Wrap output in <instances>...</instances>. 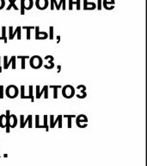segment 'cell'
<instances>
[{
	"label": "cell",
	"instance_id": "cell-21",
	"mask_svg": "<svg viewBox=\"0 0 147 166\" xmlns=\"http://www.w3.org/2000/svg\"><path fill=\"white\" fill-rule=\"evenodd\" d=\"M6 123H7V118L5 114H1L0 115V127L1 128H5L6 127Z\"/></svg>",
	"mask_w": 147,
	"mask_h": 166
},
{
	"label": "cell",
	"instance_id": "cell-5",
	"mask_svg": "<svg viewBox=\"0 0 147 166\" xmlns=\"http://www.w3.org/2000/svg\"><path fill=\"white\" fill-rule=\"evenodd\" d=\"M76 125L79 128H85L88 125V118L85 114H79L76 116Z\"/></svg>",
	"mask_w": 147,
	"mask_h": 166
},
{
	"label": "cell",
	"instance_id": "cell-7",
	"mask_svg": "<svg viewBox=\"0 0 147 166\" xmlns=\"http://www.w3.org/2000/svg\"><path fill=\"white\" fill-rule=\"evenodd\" d=\"M21 31H22V27L20 26H17L16 29L15 30V31H13V27L12 26H10L9 27V37L8 38L10 40H13L14 37L16 36H17V39L18 40H21L22 37H21Z\"/></svg>",
	"mask_w": 147,
	"mask_h": 166
},
{
	"label": "cell",
	"instance_id": "cell-13",
	"mask_svg": "<svg viewBox=\"0 0 147 166\" xmlns=\"http://www.w3.org/2000/svg\"><path fill=\"white\" fill-rule=\"evenodd\" d=\"M44 61H47L48 64L44 65V68L47 69H52L54 68V57L52 55H47L44 57Z\"/></svg>",
	"mask_w": 147,
	"mask_h": 166
},
{
	"label": "cell",
	"instance_id": "cell-16",
	"mask_svg": "<svg viewBox=\"0 0 147 166\" xmlns=\"http://www.w3.org/2000/svg\"><path fill=\"white\" fill-rule=\"evenodd\" d=\"M65 0H60V2L58 3H57V0H51V10H53L54 8H56L58 10H60L61 6L63 5V3L65 2Z\"/></svg>",
	"mask_w": 147,
	"mask_h": 166
},
{
	"label": "cell",
	"instance_id": "cell-22",
	"mask_svg": "<svg viewBox=\"0 0 147 166\" xmlns=\"http://www.w3.org/2000/svg\"><path fill=\"white\" fill-rule=\"evenodd\" d=\"M9 2H10V4H9V6L6 8L7 10H10L11 8H14L15 10H19V8H18V7L16 6V0H9Z\"/></svg>",
	"mask_w": 147,
	"mask_h": 166
},
{
	"label": "cell",
	"instance_id": "cell-35",
	"mask_svg": "<svg viewBox=\"0 0 147 166\" xmlns=\"http://www.w3.org/2000/svg\"><path fill=\"white\" fill-rule=\"evenodd\" d=\"M101 3H102V0H97V10H101V8H102V6H101Z\"/></svg>",
	"mask_w": 147,
	"mask_h": 166
},
{
	"label": "cell",
	"instance_id": "cell-20",
	"mask_svg": "<svg viewBox=\"0 0 147 166\" xmlns=\"http://www.w3.org/2000/svg\"><path fill=\"white\" fill-rule=\"evenodd\" d=\"M23 5H24V10H29L34 6V0H23Z\"/></svg>",
	"mask_w": 147,
	"mask_h": 166
},
{
	"label": "cell",
	"instance_id": "cell-9",
	"mask_svg": "<svg viewBox=\"0 0 147 166\" xmlns=\"http://www.w3.org/2000/svg\"><path fill=\"white\" fill-rule=\"evenodd\" d=\"M48 86H44V87H42V89L41 90L40 86H36V90H35V92H36V96H35V98H36V99H41L42 96V94H45V95H44V98H45V99H48Z\"/></svg>",
	"mask_w": 147,
	"mask_h": 166
},
{
	"label": "cell",
	"instance_id": "cell-12",
	"mask_svg": "<svg viewBox=\"0 0 147 166\" xmlns=\"http://www.w3.org/2000/svg\"><path fill=\"white\" fill-rule=\"evenodd\" d=\"M48 0H35V6L38 10H46L48 7Z\"/></svg>",
	"mask_w": 147,
	"mask_h": 166
},
{
	"label": "cell",
	"instance_id": "cell-4",
	"mask_svg": "<svg viewBox=\"0 0 147 166\" xmlns=\"http://www.w3.org/2000/svg\"><path fill=\"white\" fill-rule=\"evenodd\" d=\"M19 94V90L16 86L15 85H10L5 89V94L9 99H15L17 97Z\"/></svg>",
	"mask_w": 147,
	"mask_h": 166
},
{
	"label": "cell",
	"instance_id": "cell-14",
	"mask_svg": "<svg viewBox=\"0 0 147 166\" xmlns=\"http://www.w3.org/2000/svg\"><path fill=\"white\" fill-rule=\"evenodd\" d=\"M114 0H102L101 6L108 10H113L114 8Z\"/></svg>",
	"mask_w": 147,
	"mask_h": 166
},
{
	"label": "cell",
	"instance_id": "cell-33",
	"mask_svg": "<svg viewBox=\"0 0 147 166\" xmlns=\"http://www.w3.org/2000/svg\"><path fill=\"white\" fill-rule=\"evenodd\" d=\"M20 12L21 15H24L25 14V10H24V5H23V0H21V9H20Z\"/></svg>",
	"mask_w": 147,
	"mask_h": 166
},
{
	"label": "cell",
	"instance_id": "cell-39",
	"mask_svg": "<svg viewBox=\"0 0 147 166\" xmlns=\"http://www.w3.org/2000/svg\"><path fill=\"white\" fill-rule=\"evenodd\" d=\"M1 59H2V57L0 56V74L3 72V70H2V69H3V68H2V66H1Z\"/></svg>",
	"mask_w": 147,
	"mask_h": 166
},
{
	"label": "cell",
	"instance_id": "cell-11",
	"mask_svg": "<svg viewBox=\"0 0 147 166\" xmlns=\"http://www.w3.org/2000/svg\"><path fill=\"white\" fill-rule=\"evenodd\" d=\"M35 39L36 40H46L47 38H48V34L47 32H41L39 26L35 27Z\"/></svg>",
	"mask_w": 147,
	"mask_h": 166
},
{
	"label": "cell",
	"instance_id": "cell-6",
	"mask_svg": "<svg viewBox=\"0 0 147 166\" xmlns=\"http://www.w3.org/2000/svg\"><path fill=\"white\" fill-rule=\"evenodd\" d=\"M62 119H63L62 115H59L57 118H54L53 115L49 116V120H50V124L48 125L49 128H54L57 123L59 124V128H62Z\"/></svg>",
	"mask_w": 147,
	"mask_h": 166
},
{
	"label": "cell",
	"instance_id": "cell-42",
	"mask_svg": "<svg viewBox=\"0 0 147 166\" xmlns=\"http://www.w3.org/2000/svg\"><path fill=\"white\" fill-rule=\"evenodd\" d=\"M0 157H1V155H0Z\"/></svg>",
	"mask_w": 147,
	"mask_h": 166
},
{
	"label": "cell",
	"instance_id": "cell-8",
	"mask_svg": "<svg viewBox=\"0 0 147 166\" xmlns=\"http://www.w3.org/2000/svg\"><path fill=\"white\" fill-rule=\"evenodd\" d=\"M32 115H28V117L26 118V119H24V116L22 114L20 115V128H24L26 126V125L28 124L29 128H32L33 127V124H32Z\"/></svg>",
	"mask_w": 147,
	"mask_h": 166
},
{
	"label": "cell",
	"instance_id": "cell-38",
	"mask_svg": "<svg viewBox=\"0 0 147 166\" xmlns=\"http://www.w3.org/2000/svg\"><path fill=\"white\" fill-rule=\"evenodd\" d=\"M60 43V36L59 35V36H57V43L59 44Z\"/></svg>",
	"mask_w": 147,
	"mask_h": 166
},
{
	"label": "cell",
	"instance_id": "cell-15",
	"mask_svg": "<svg viewBox=\"0 0 147 166\" xmlns=\"http://www.w3.org/2000/svg\"><path fill=\"white\" fill-rule=\"evenodd\" d=\"M97 9V4L93 2H88V0H84V10H93Z\"/></svg>",
	"mask_w": 147,
	"mask_h": 166
},
{
	"label": "cell",
	"instance_id": "cell-18",
	"mask_svg": "<svg viewBox=\"0 0 147 166\" xmlns=\"http://www.w3.org/2000/svg\"><path fill=\"white\" fill-rule=\"evenodd\" d=\"M29 58H30V56H29V55H18V56H16V59L21 60V68L22 69H25V68H26L25 61L27 59H29Z\"/></svg>",
	"mask_w": 147,
	"mask_h": 166
},
{
	"label": "cell",
	"instance_id": "cell-36",
	"mask_svg": "<svg viewBox=\"0 0 147 166\" xmlns=\"http://www.w3.org/2000/svg\"><path fill=\"white\" fill-rule=\"evenodd\" d=\"M5 6V0H0V10L3 9Z\"/></svg>",
	"mask_w": 147,
	"mask_h": 166
},
{
	"label": "cell",
	"instance_id": "cell-2",
	"mask_svg": "<svg viewBox=\"0 0 147 166\" xmlns=\"http://www.w3.org/2000/svg\"><path fill=\"white\" fill-rule=\"evenodd\" d=\"M3 69H8L10 65H11L12 69H16V56L13 55L10 58H9L7 55H4L3 57Z\"/></svg>",
	"mask_w": 147,
	"mask_h": 166
},
{
	"label": "cell",
	"instance_id": "cell-1",
	"mask_svg": "<svg viewBox=\"0 0 147 166\" xmlns=\"http://www.w3.org/2000/svg\"><path fill=\"white\" fill-rule=\"evenodd\" d=\"M43 65V59L40 55H33L29 58V66L34 69L41 68Z\"/></svg>",
	"mask_w": 147,
	"mask_h": 166
},
{
	"label": "cell",
	"instance_id": "cell-23",
	"mask_svg": "<svg viewBox=\"0 0 147 166\" xmlns=\"http://www.w3.org/2000/svg\"><path fill=\"white\" fill-rule=\"evenodd\" d=\"M10 110H6V118H7V123H6V132L7 133H10Z\"/></svg>",
	"mask_w": 147,
	"mask_h": 166
},
{
	"label": "cell",
	"instance_id": "cell-17",
	"mask_svg": "<svg viewBox=\"0 0 147 166\" xmlns=\"http://www.w3.org/2000/svg\"><path fill=\"white\" fill-rule=\"evenodd\" d=\"M17 125V118L16 114H10V128H15Z\"/></svg>",
	"mask_w": 147,
	"mask_h": 166
},
{
	"label": "cell",
	"instance_id": "cell-37",
	"mask_svg": "<svg viewBox=\"0 0 147 166\" xmlns=\"http://www.w3.org/2000/svg\"><path fill=\"white\" fill-rule=\"evenodd\" d=\"M61 68H62L61 65H58V66H57V73H58V74L61 72Z\"/></svg>",
	"mask_w": 147,
	"mask_h": 166
},
{
	"label": "cell",
	"instance_id": "cell-28",
	"mask_svg": "<svg viewBox=\"0 0 147 166\" xmlns=\"http://www.w3.org/2000/svg\"><path fill=\"white\" fill-rule=\"evenodd\" d=\"M48 115H44V117H43V120H44V123H43V127H44V129L46 130V132H48L49 131V125L48 124Z\"/></svg>",
	"mask_w": 147,
	"mask_h": 166
},
{
	"label": "cell",
	"instance_id": "cell-27",
	"mask_svg": "<svg viewBox=\"0 0 147 166\" xmlns=\"http://www.w3.org/2000/svg\"><path fill=\"white\" fill-rule=\"evenodd\" d=\"M63 118H67V119H68V125H67V127L69 129H71V119H72V118H76V115H64Z\"/></svg>",
	"mask_w": 147,
	"mask_h": 166
},
{
	"label": "cell",
	"instance_id": "cell-24",
	"mask_svg": "<svg viewBox=\"0 0 147 166\" xmlns=\"http://www.w3.org/2000/svg\"><path fill=\"white\" fill-rule=\"evenodd\" d=\"M49 88H52L53 89V98L54 99H58V89L59 88H62L61 86H54V85H52L48 87Z\"/></svg>",
	"mask_w": 147,
	"mask_h": 166
},
{
	"label": "cell",
	"instance_id": "cell-25",
	"mask_svg": "<svg viewBox=\"0 0 147 166\" xmlns=\"http://www.w3.org/2000/svg\"><path fill=\"white\" fill-rule=\"evenodd\" d=\"M22 29L27 30V40H30V38H31L30 30H33V29H35V27H34V26H23V27H22Z\"/></svg>",
	"mask_w": 147,
	"mask_h": 166
},
{
	"label": "cell",
	"instance_id": "cell-31",
	"mask_svg": "<svg viewBox=\"0 0 147 166\" xmlns=\"http://www.w3.org/2000/svg\"><path fill=\"white\" fill-rule=\"evenodd\" d=\"M35 128H43L42 125H40V115H35Z\"/></svg>",
	"mask_w": 147,
	"mask_h": 166
},
{
	"label": "cell",
	"instance_id": "cell-3",
	"mask_svg": "<svg viewBox=\"0 0 147 166\" xmlns=\"http://www.w3.org/2000/svg\"><path fill=\"white\" fill-rule=\"evenodd\" d=\"M76 94V90L74 87L71 85H65V87H62V95L65 99H71Z\"/></svg>",
	"mask_w": 147,
	"mask_h": 166
},
{
	"label": "cell",
	"instance_id": "cell-29",
	"mask_svg": "<svg viewBox=\"0 0 147 166\" xmlns=\"http://www.w3.org/2000/svg\"><path fill=\"white\" fill-rule=\"evenodd\" d=\"M24 92H25V87L21 86V99H30L29 96H26L24 94Z\"/></svg>",
	"mask_w": 147,
	"mask_h": 166
},
{
	"label": "cell",
	"instance_id": "cell-32",
	"mask_svg": "<svg viewBox=\"0 0 147 166\" xmlns=\"http://www.w3.org/2000/svg\"><path fill=\"white\" fill-rule=\"evenodd\" d=\"M48 37L51 40H53V27H52V26H50V27H49Z\"/></svg>",
	"mask_w": 147,
	"mask_h": 166
},
{
	"label": "cell",
	"instance_id": "cell-26",
	"mask_svg": "<svg viewBox=\"0 0 147 166\" xmlns=\"http://www.w3.org/2000/svg\"><path fill=\"white\" fill-rule=\"evenodd\" d=\"M2 38H3V41L4 43H8V38L6 37V27H4V26L2 27Z\"/></svg>",
	"mask_w": 147,
	"mask_h": 166
},
{
	"label": "cell",
	"instance_id": "cell-30",
	"mask_svg": "<svg viewBox=\"0 0 147 166\" xmlns=\"http://www.w3.org/2000/svg\"><path fill=\"white\" fill-rule=\"evenodd\" d=\"M29 96L30 97V101H31L32 102H34V101H35V98H34V94H33L34 87H33V86H29Z\"/></svg>",
	"mask_w": 147,
	"mask_h": 166
},
{
	"label": "cell",
	"instance_id": "cell-34",
	"mask_svg": "<svg viewBox=\"0 0 147 166\" xmlns=\"http://www.w3.org/2000/svg\"><path fill=\"white\" fill-rule=\"evenodd\" d=\"M3 90H4L3 86L0 85V99H3Z\"/></svg>",
	"mask_w": 147,
	"mask_h": 166
},
{
	"label": "cell",
	"instance_id": "cell-40",
	"mask_svg": "<svg viewBox=\"0 0 147 166\" xmlns=\"http://www.w3.org/2000/svg\"><path fill=\"white\" fill-rule=\"evenodd\" d=\"M3 157H4V158H7V157H8V155H7V154H3Z\"/></svg>",
	"mask_w": 147,
	"mask_h": 166
},
{
	"label": "cell",
	"instance_id": "cell-10",
	"mask_svg": "<svg viewBox=\"0 0 147 166\" xmlns=\"http://www.w3.org/2000/svg\"><path fill=\"white\" fill-rule=\"evenodd\" d=\"M77 90H79V93L75 94L76 97L78 99H84L87 97V94H86V87L84 85H78L77 87Z\"/></svg>",
	"mask_w": 147,
	"mask_h": 166
},
{
	"label": "cell",
	"instance_id": "cell-19",
	"mask_svg": "<svg viewBox=\"0 0 147 166\" xmlns=\"http://www.w3.org/2000/svg\"><path fill=\"white\" fill-rule=\"evenodd\" d=\"M74 4L77 6V10H79L81 9V6H80V0H76V2H74L73 0H69V10H72Z\"/></svg>",
	"mask_w": 147,
	"mask_h": 166
},
{
	"label": "cell",
	"instance_id": "cell-41",
	"mask_svg": "<svg viewBox=\"0 0 147 166\" xmlns=\"http://www.w3.org/2000/svg\"><path fill=\"white\" fill-rule=\"evenodd\" d=\"M0 40H3V38H2V37H0Z\"/></svg>",
	"mask_w": 147,
	"mask_h": 166
}]
</instances>
